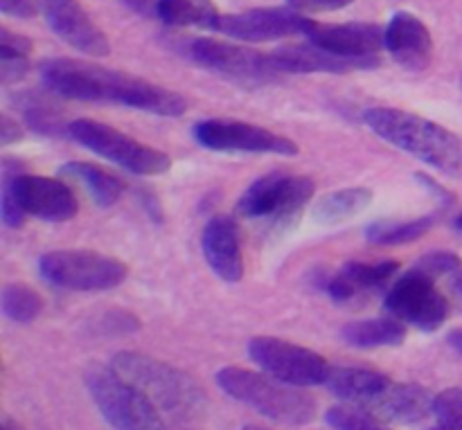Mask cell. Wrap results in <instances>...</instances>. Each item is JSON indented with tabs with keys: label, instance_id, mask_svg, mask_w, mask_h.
<instances>
[{
	"label": "cell",
	"instance_id": "obj_1",
	"mask_svg": "<svg viewBox=\"0 0 462 430\" xmlns=\"http://www.w3.org/2000/svg\"><path fill=\"white\" fill-rule=\"evenodd\" d=\"M41 79L54 95L77 102L120 104L161 117H180L188 102L179 93L129 72L111 70L81 59H48L41 63Z\"/></svg>",
	"mask_w": 462,
	"mask_h": 430
},
{
	"label": "cell",
	"instance_id": "obj_2",
	"mask_svg": "<svg viewBox=\"0 0 462 430\" xmlns=\"http://www.w3.org/2000/svg\"><path fill=\"white\" fill-rule=\"evenodd\" d=\"M365 124L393 147L427 162L449 178L462 180V138L438 122L402 108L377 106L364 115Z\"/></svg>",
	"mask_w": 462,
	"mask_h": 430
},
{
	"label": "cell",
	"instance_id": "obj_3",
	"mask_svg": "<svg viewBox=\"0 0 462 430\" xmlns=\"http://www.w3.org/2000/svg\"><path fill=\"white\" fill-rule=\"evenodd\" d=\"M108 365L170 417L194 422L206 413L208 397L203 388L189 374L165 361L140 352H117Z\"/></svg>",
	"mask_w": 462,
	"mask_h": 430
},
{
	"label": "cell",
	"instance_id": "obj_4",
	"mask_svg": "<svg viewBox=\"0 0 462 430\" xmlns=\"http://www.w3.org/2000/svg\"><path fill=\"white\" fill-rule=\"evenodd\" d=\"M217 386L239 404L282 426H307L319 415V404L302 388L289 386L264 372L228 365L217 372Z\"/></svg>",
	"mask_w": 462,
	"mask_h": 430
},
{
	"label": "cell",
	"instance_id": "obj_5",
	"mask_svg": "<svg viewBox=\"0 0 462 430\" xmlns=\"http://www.w3.org/2000/svg\"><path fill=\"white\" fill-rule=\"evenodd\" d=\"M84 381L90 399L113 430H170L161 410L111 365H90Z\"/></svg>",
	"mask_w": 462,
	"mask_h": 430
},
{
	"label": "cell",
	"instance_id": "obj_6",
	"mask_svg": "<svg viewBox=\"0 0 462 430\" xmlns=\"http://www.w3.org/2000/svg\"><path fill=\"white\" fill-rule=\"evenodd\" d=\"M68 135L81 147L90 149L104 160L122 167L135 176H161L170 171L171 158L122 131L97 120H75L68 124Z\"/></svg>",
	"mask_w": 462,
	"mask_h": 430
},
{
	"label": "cell",
	"instance_id": "obj_7",
	"mask_svg": "<svg viewBox=\"0 0 462 430\" xmlns=\"http://www.w3.org/2000/svg\"><path fill=\"white\" fill-rule=\"evenodd\" d=\"M41 278L68 291H111L129 275L125 261L95 251H52L39 261Z\"/></svg>",
	"mask_w": 462,
	"mask_h": 430
},
{
	"label": "cell",
	"instance_id": "obj_8",
	"mask_svg": "<svg viewBox=\"0 0 462 430\" xmlns=\"http://www.w3.org/2000/svg\"><path fill=\"white\" fill-rule=\"evenodd\" d=\"M316 185L307 176L273 171L253 180L237 203V212L246 219H271L287 224L296 219L314 198Z\"/></svg>",
	"mask_w": 462,
	"mask_h": 430
},
{
	"label": "cell",
	"instance_id": "obj_9",
	"mask_svg": "<svg viewBox=\"0 0 462 430\" xmlns=\"http://www.w3.org/2000/svg\"><path fill=\"white\" fill-rule=\"evenodd\" d=\"M248 359L264 374L296 388L325 386L329 365L319 352L275 336L248 341Z\"/></svg>",
	"mask_w": 462,
	"mask_h": 430
},
{
	"label": "cell",
	"instance_id": "obj_10",
	"mask_svg": "<svg viewBox=\"0 0 462 430\" xmlns=\"http://www.w3.org/2000/svg\"><path fill=\"white\" fill-rule=\"evenodd\" d=\"M3 192L12 194L27 216L41 221L61 224L75 219L79 210L75 194L63 180L25 174L21 160L7 158L3 162Z\"/></svg>",
	"mask_w": 462,
	"mask_h": 430
},
{
	"label": "cell",
	"instance_id": "obj_11",
	"mask_svg": "<svg viewBox=\"0 0 462 430\" xmlns=\"http://www.w3.org/2000/svg\"><path fill=\"white\" fill-rule=\"evenodd\" d=\"M185 54L197 66L248 88L269 84L278 77L275 68L271 66L269 52H257L237 41L233 43L221 39H192L185 45Z\"/></svg>",
	"mask_w": 462,
	"mask_h": 430
},
{
	"label": "cell",
	"instance_id": "obj_12",
	"mask_svg": "<svg viewBox=\"0 0 462 430\" xmlns=\"http://www.w3.org/2000/svg\"><path fill=\"white\" fill-rule=\"evenodd\" d=\"M386 311L400 323L422 332H436L449 318V300L436 287V279L411 269L386 293Z\"/></svg>",
	"mask_w": 462,
	"mask_h": 430
},
{
	"label": "cell",
	"instance_id": "obj_13",
	"mask_svg": "<svg viewBox=\"0 0 462 430\" xmlns=\"http://www.w3.org/2000/svg\"><path fill=\"white\" fill-rule=\"evenodd\" d=\"M194 140L203 149L226 153H275V156H296L298 144L284 135L273 133L264 126L242 120L212 117L194 124Z\"/></svg>",
	"mask_w": 462,
	"mask_h": 430
},
{
	"label": "cell",
	"instance_id": "obj_14",
	"mask_svg": "<svg viewBox=\"0 0 462 430\" xmlns=\"http://www.w3.org/2000/svg\"><path fill=\"white\" fill-rule=\"evenodd\" d=\"M311 18L287 7H255L237 14H221L215 32L239 43H269V41L305 36Z\"/></svg>",
	"mask_w": 462,
	"mask_h": 430
},
{
	"label": "cell",
	"instance_id": "obj_15",
	"mask_svg": "<svg viewBox=\"0 0 462 430\" xmlns=\"http://www.w3.org/2000/svg\"><path fill=\"white\" fill-rule=\"evenodd\" d=\"M50 30L79 52L90 57H106L111 52L106 34L81 7L79 0H36Z\"/></svg>",
	"mask_w": 462,
	"mask_h": 430
},
{
	"label": "cell",
	"instance_id": "obj_16",
	"mask_svg": "<svg viewBox=\"0 0 462 430\" xmlns=\"http://www.w3.org/2000/svg\"><path fill=\"white\" fill-rule=\"evenodd\" d=\"M305 39L347 59H374L386 50V27L374 23H319L311 18Z\"/></svg>",
	"mask_w": 462,
	"mask_h": 430
},
{
	"label": "cell",
	"instance_id": "obj_17",
	"mask_svg": "<svg viewBox=\"0 0 462 430\" xmlns=\"http://www.w3.org/2000/svg\"><path fill=\"white\" fill-rule=\"evenodd\" d=\"M271 66L278 75H314V72H329V75H346L352 70H368L377 66V59H347L328 52L314 43H291L269 52Z\"/></svg>",
	"mask_w": 462,
	"mask_h": 430
},
{
	"label": "cell",
	"instance_id": "obj_18",
	"mask_svg": "<svg viewBox=\"0 0 462 430\" xmlns=\"http://www.w3.org/2000/svg\"><path fill=\"white\" fill-rule=\"evenodd\" d=\"M433 399L436 397L420 383L388 381L361 410L382 419L383 424L413 426L433 415Z\"/></svg>",
	"mask_w": 462,
	"mask_h": 430
},
{
	"label": "cell",
	"instance_id": "obj_19",
	"mask_svg": "<svg viewBox=\"0 0 462 430\" xmlns=\"http://www.w3.org/2000/svg\"><path fill=\"white\" fill-rule=\"evenodd\" d=\"M386 50L402 68L422 72L433 61V39L415 14L397 12L386 25Z\"/></svg>",
	"mask_w": 462,
	"mask_h": 430
},
{
	"label": "cell",
	"instance_id": "obj_20",
	"mask_svg": "<svg viewBox=\"0 0 462 430\" xmlns=\"http://www.w3.org/2000/svg\"><path fill=\"white\" fill-rule=\"evenodd\" d=\"M203 255L208 266L224 282H239L244 278V255L237 224L228 215L212 216L201 234Z\"/></svg>",
	"mask_w": 462,
	"mask_h": 430
},
{
	"label": "cell",
	"instance_id": "obj_21",
	"mask_svg": "<svg viewBox=\"0 0 462 430\" xmlns=\"http://www.w3.org/2000/svg\"><path fill=\"white\" fill-rule=\"evenodd\" d=\"M400 264L393 260L386 261H350L337 275L329 278L325 291L334 302H352L361 296L379 291L388 287L395 278Z\"/></svg>",
	"mask_w": 462,
	"mask_h": 430
},
{
	"label": "cell",
	"instance_id": "obj_22",
	"mask_svg": "<svg viewBox=\"0 0 462 430\" xmlns=\"http://www.w3.org/2000/svg\"><path fill=\"white\" fill-rule=\"evenodd\" d=\"M388 381L391 379L386 374L377 372V370L355 368V365H334V368H329L328 379H325V388L334 397H338L343 404L364 408Z\"/></svg>",
	"mask_w": 462,
	"mask_h": 430
},
{
	"label": "cell",
	"instance_id": "obj_23",
	"mask_svg": "<svg viewBox=\"0 0 462 430\" xmlns=\"http://www.w3.org/2000/svg\"><path fill=\"white\" fill-rule=\"evenodd\" d=\"M341 338L356 350H383L400 347L406 341V325L397 318L356 320L343 327Z\"/></svg>",
	"mask_w": 462,
	"mask_h": 430
},
{
	"label": "cell",
	"instance_id": "obj_24",
	"mask_svg": "<svg viewBox=\"0 0 462 430\" xmlns=\"http://www.w3.org/2000/svg\"><path fill=\"white\" fill-rule=\"evenodd\" d=\"M61 171L66 176H70V178L79 180L86 188V192L93 197V201L102 207L116 206L122 194H125V183L117 176L102 169V167L93 165V162H66L61 167Z\"/></svg>",
	"mask_w": 462,
	"mask_h": 430
},
{
	"label": "cell",
	"instance_id": "obj_25",
	"mask_svg": "<svg viewBox=\"0 0 462 430\" xmlns=\"http://www.w3.org/2000/svg\"><path fill=\"white\" fill-rule=\"evenodd\" d=\"M373 203V192L368 188H346L328 194L314 206V219L325 225H337L355 219Z\"/></svg>",
	"mask_w": 462,
	"mask_h": 430
},
{
	"label": "cell",
	"instance_id": "obj_26",
	"mask_svg": "<svg viewBox=\"0 0 462 430\" xmlns=\"http://www.w3.org/2000/svg\"><path fill=\"white\" fill-rule=\"evenodd\" d=\"M219 9L212 0H161L156 18L170 27H201L215 32Z\"/></svg>",
	"mask_w": 462,
	"mask_h": 430
},
{
	"label": "cell",
	"instance_id": "obj_27",
	"mask_svg": "<svg viewBox=\"0 0 462 430\" xmlns=\"http://www.w3.org/2000/svg\"><path fill=\"white\" fill-rule=\"evenodd\" d=\"M438 224V215H424L418 219L409 221H374L365 230V239L374 246H402V243H411L422 239L433 225Z\"/></svg>",
	"mask_w": 462,
	"mask_h": 430
},
{
	"label": "cell",
	"instance_id": "obj_28",
	"mask_svg": "<svg viewBox=\"0 0 462 430\" xmlns=\"http://www.w3.org/2000/svg\"><path fill=\"white\" fill-rule=\"evenodd\" d=\"M3 314L16 325H30L43 311V297L27 284H7L0 296Z\"/></svg>",
	"mask_w": 462,
	"mask_h": 430
},
{
	"label": "cell",
	"instance_id": "obj_29",
	"mask_svg": "<svg viewBox=\"0 0 462 430\" xmlns=\"http://www.w3.org/2000/svg\"><path fill=\"white\" fill-rule=\"evenodd\" d=\"M325 422L334 430H391L382 419L373 417L365 410L355 408V406H334L325 413Z\"/></svg>",
	"mask_w": 462,
	"mask_h": 430
},
{
	"label": "cell",
	"instance_id": "obj_30",
	"mask_svg": "<svg viewBox=\"0 0 462 430\" xmlns=\"http://www.w3.org/2000/svg\"><path fill=\"white\" fill-rule=\"evenodd\" d=\"M433 417L440 430H462V388H447L436 395Z\"/></svg>",
	"mask_w": 462,
	"mask_h": 430
},
{
	"label": "cell",
	"instance_id": "obj_31",
	"mask_svg": "<svg viewBox=\"0 0 462 430\" xmlns=\"http://www.w3.org/2000/svg\"><path fill=\"white\" fill-rule=\"evenodd\" d=\"M460 264H462V260L458 255H454V252L433 251V252H427L424 257H420L418 264L413 266V270L427 275V278L440 279V278H447L451 270L458 269Z\"/></svg>",
	"mask_w": 462,
	"mask_h": 430
},
{
	"label": "cell",
	"instance_id": "obj_32",
	"mask_svg": "<svg viewBox=\"0 0 462 430\" xmlns=\"http://www.w3.org/2000/svg\"><path fill=\"white\" fill-rule=\"evenodd\" d=\"M32 43L25 34H18V32H12L9 27H0V54L5 57H30Z\"/></svg>",
	"mask_w": 462,
	"mask_h": 430
},
{
	"label": "cell",
	"instance_id": "obj_33",
	"mask_svg": "<svg viewBox=\"0 0 462 430\" xmlns=\"http://www.w3.org/2000/svg\"><path fill=\"white\" fill-rule=\"evenodd\" d=\"M355 0H287V5L291 9L300 14H325V12H338V9H346Z\"/></svg>",
	"mask_w": 462,
	"mask_h": 430
},
{
	"label": "cell",
	"instance_id": "obj_34",
	"mask_svg": "<svg viewBox=\"0 0 462 430\" xmlns=\"http://www.w3.org/2000/svg\"><path fill=\"white\" fill-rule=\"evenodd\" d=\"M27 70H30L27 57H5V54H0V81L5 86L21 81L27 75Z\"/></svg>",
	"mask_w": 462,
	"mask_h": 430
},
{
	"label": "cell",
	"instance_id": "obj_35",
	"mask_svg": "<svg viewBox=\"0 0 462 430\" xmlns=\"http://www.w3.org/2000/svg\"><path fill=\"white\" fill-rule=\"evenodd\" d=\"M36 7H39V3H34V0H0V12L5 16L21 18V21L34 18Z\"/></svg>",
	"mask_w": 462,
	"mask_h": 430
},
{
	"label": "cell",
	"instance_id": "obj_36",
	"mask_svg": "<svg viewBox=\"0 0 462 430\" xmlns=\"http://www.w3.org/2000/svg\"><path fill=\"white\" fill-rule=\"evenodd\" d=\"M18 140H23V126L9 115L0 117V142L14 144L18 142Z\"/></svg>",
	"mask_w": 462,
	"mask_h": 430
},
{
	"label": "cell",
	"instance_id": "obj_37",
	"mask_svg": "<svg viewBox=\"0 0 462 430\" xmlns=\"http://www.w3.org/2000/svg\"><path fill=\"white\" fill-rule=\"evenodd\" d=\"M122 5H125L126 9H131L134 14H138V16H156L158 12V3L161 0H120Z\"/></svg>",
	"mask_w": 462,
	"mask_h": 430
},
{
	"label": "cell",
	"instance_id": "obj_38",
	"mask_svg": "<svg viewBox=\"0 0 462 430\" xmlns=\"http://www.w3.org/2000/svg\"><path fill=\"white\" fill-rule=\"evenodd\" d=\"M447 282H449L451 300H454V305L462 311V264L447 275Z\"/></svg>",
	"mask_w": 462,
	"mask_h": 430
},
{
	"label": "cell",
	"instance_id": "obj_39",
	"mask_svg": "<svg viewBox=\"0 0 462 430\" xmlns=\"http://www.w3.org/2000/svg\"><path fill=\"white\" fill-rule=\"evenodd\" d=\"M447 343L462 356V329H454V332L449 334V338H447Z\"/></svg>",
	"mask_w": 462,
	"mask_h": 430
},
{
	"label": "cell",
	"instance_id": "obj_40",
	"mask_svg": "<svg viewBox=\"0 0 462 430\" xmlns=\"http://www.w3.org/2000/svg\"><path fill=\"white\" fill-rule=\"evenodd\" d=\"M454 230H456V233H458V234H462V215L456 216V221H454Z\"/></svg>",
	"mask_w": 462,
	"mask_h": 430
},
{
	"label": "cell",
	"instance_id": "obj_41",
	"mask_svg": "<svg viewBox=\"0 0 462 430\" xmlns=\"http://www.w3.org/2000/svg\"><path fill=\"white\" fill-rule=\"evenodd\" d=\"M242 430H269V428H264V426H253V424H248V426H244Z\"/></svg>",
	"mask_w": 462,
	"mask_h": 430
},
{
	"label": "cell",
	"instance_id": "obj_42",
	"mask_svg": "<svg viewBox=\"0 0 462 430\" xmlns=\"http://www.w3.org/2000/svg\"><path fill=\"white\" fill-rule=\"evenodd\" d=\"M3 430H16V428H12V426H9V424H5Z\"/></svg>",
	"mask_w": 462,
	"mask_h": 430
},
{
	"label": "cell",
	"instance_id": "obj_43",
	"mask_svg": "<svg viewBox=\"0 0 462 430\" xmlns=\"http://www.w3.org/2000/svg\"><path fill=\"white\" fill-rule=\"evenodd\" d=\"M433 430H440V428H438V426H436V428H433Z\"/></svg>",
	"mask_w": 462,
	"mask_h": 430
}]
</instances>
